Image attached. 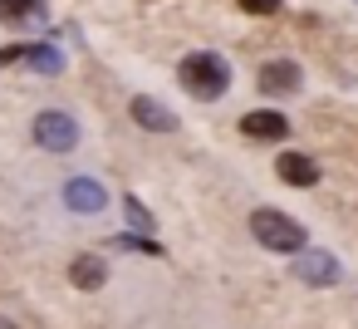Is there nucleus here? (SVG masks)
<instances>
[{
	"instance_id": "nucleus-1",
	"label": "nucleus",
	"mask_w": 358,
	"mask_h": 329,
	"mask_svg": "<svg viewBox=\"0 0 358 329\" xmlns=\"http://www.w3.org/2000/svg\"><path fill=\"white\" fill-rule=\"evenodd\" d=\"M250 231H255V241H260L265 251L304 255V226H299V221H289V216H285V211H275V206L250 211Z\"/></svg>"
},
{
	"instance_id": "nucleus-2",
	"label": "nucleus",
	"mask_w": 358,
	"mask_h": 329,
	"mask_svg": "<svg viewBox=\"0 0 358 329\" xmlns=\"http://www.w3.org/2000/svg\"><path fill=\"white\" fill-rule=\"evenodd\" d=\"M177 79H182V89L196 94V99H221L226 84H231V69H226L221 55H187L182 69H177Z\"/></svg>"
},
{
	"instance_id": "nucleus-3",
	"label": "nucleus",
	"mask_w": 358,
	"mask_h": 329,
	"mask_svg": "<svg viewBox=\"0 0 358 329\" xmlns=\"http://www.w3.org/2000/svg\"><path fill=\"white\" fill-rule=\"evenodd\" d=\"M30 133H35V143H40L45 153H69V148L79 143V123H74L69 113H59V108H50V113H40Z\"/></svg>"
},
{
	"instance_id": "nucleus-4",
	"label": "nucleus",
	"mask_w": 358,
	"mask_h": 329,
	"mask_svg": "<svg viewBox=\"0 0 358 329\" xmlns=\"http://www.w3.org/2000/svg\"><path fill=\"white\" fill-rule=\"evenodd\" d=\"M64 202H69V211L94 216V211H103V206H108V192H103L94 177H74V182L64 187Z\"/></svg>"
},
{
	"instance_id": "nucleus-5",
	"label": "nucleus",
	"mask_w": 358,
	"mask_h": 329,
	"mask_svg": "<svg viewBox=\"0 0 358 329\" xmlns=\"http://www.w3.org/2000/svg\"><path fill=\"white\" fill-rule=\"evenodd\" d=\"M241 133H245V138H255V143H280V138L289 133V123H285V113L255 108V113H245V118H241Z\"/></svg>"
},
{
	"instance_id": "nucleus-6",
	"label": "nucleus",
	"mask_w": 358,
	"mask_h": 329,
	"mask_svg": "<svg viewBox=\"0 0 358 329\" xmlns=\"http://www.w3.org/2000/svg\"><path fill=\"white\" fill-rule=\"evenodd\" d=\"M294 89H299V64L275 59L260 69V94H294Z\"/></svg>"
},
{
	"instance_id": "nucleus-7",
	"label": "nucleus",
	"mask_w": 358,
	"mask_h": 329,
	"mask_svg": "<svg viewBox=\"0 0 358 329\" xmlns=\"http://www.w3.org/2000/svg\"><path fill=\"white\" fill-rule=\"evenodd\" d=\"M294 270H299V280H309V285H334V280H338V265H334V255H324V251H304Z\"/></svg>"
},
{
	"instance_id": "nucleus-8",
	"label": "nucleus",
	"mask_w": 358,
	"mask_h": 329,
	"mask_svg": "<svg viewBox=\"0 0 358 329\" xmlns=\"http://www.w3.org/2000/svg\"><path fill=\"white\" fill-rule=\"evenodd\" d=\"M128 113H133V123H143V128H152V133H172V128H177V118H172L157 99H133Z\"/></svg>"
},
{
	"instance_id": "nucleus-9",
	"label": "nucleus",
	"mask_w": 358,
	"mask_h": 329,
	"mask_svg": "<svg viewBox=\"0 0 358 329\" xmlns=\"http://www.w3.org/2000/svg\"><path fill=\"white\" fill-rule=\"evenodd\" d=\"M275 172H280L289 187H314V182H319V167H314L304 153H285V158L275 162Z\"/></svg>"
},
{
	"instance_id": "nucleus-10",
	"label": "nucleus",
	"mask_w": 358,
	"mask_h": 329,
	"mask_svg": "<svg viewBox=\"0 0 358 329\" xmlns=\"http://www.w3.org/2000/svg\"><path fill=\"white\" fill-rule=\"evenodd\" d=\"M69 280H74L79 290H99V285L108 280V265H103V255H94V251H89V255H79V260L69 265Z\"/></svg>"
},
{
	"instance_id": "nucleus-11",
	"label": "nucleus",
	"mask_w": 358,
	"mask_h": 329,
	"mask_svg": "<svg viewBox=\"0 0 358 329\" xmlns=\"http://www.w3.org/2000/svg\"><path fill=\"white\" fill-rule=\"evenodd\" d=\"M45 20V0H0V25H30Z\"/></svg>"
},
{
	"instance_id": "nucleus-12",
	"label": "nucleus",
	"mask_w": 358,
	"mask_h": 329,
	"mask_svg": "<svg viewBox=\"0 0 358 329\" xmlns=\"http://www.w3.org/2000/svg\"><path fill=\"white\" fill-rule=\"evenodd\" d=\"M25 64H35L40 74H59V69H64V59H59L50 45H25Z\"/></svg>"
},
{
	"instance_id": "nucleus-13",
	"label": "nucleus",
	"mask_w": 358,
	"mask_h": 329,
	"mask_svg": "<svg viewBox=\"0 0 358 329\" xmlns=\"http://www.w3.org/2000/svg\"><path fill=\"white\" fill-rule=\"evenodd\" d=\"M113 251H148V255H162V246H157V241H138V236H118V241H113Z\"/></svg>"
},
{
	"instance_id": "nucleus-14",
	"label": "nucleus",
	"mask_w": 358,
	"mask_h": 329,
	"mask_svg": "<svg viewBox=\"0 0 358 329\" xmlns=\"http://www.w3.org/2000/svg\"><path fill=\"white\" fill-rule=\"evenodd\" d=\"M245 15H280V0H241Z\"/></svg>"
},
{
	"instance_id": "nucleus-15",
	"label": "nucleus",
	"mask_w": 358,
	"mask_h": 329,
	"mask_svg": "<svg viewBox=\"0 0 358 329\" xmlns=\"http://www.w3.org/2000/svg\"><path fill=\"white\" fill-rule=\"evenodd\" d=\"M128 216H133V226H148V231H152V216L143 211V202H138V197H128Z\"/></svg>"
},
{
	"instance_id": "nucleus-16",
	"label": "nucleus",
	"mask_w": 358,
	"mask_h": 329,
	"mask_svg": "<svg viewBox=\"0 0 358 329\" xmlns=\"http://www.w3.org/2000/svg\"><path fill=\"white\" fill-rule=\"evenodd\" d=\"M0 329H10V324H6V319H0Z\"/></svg>"
}]
</instances>
